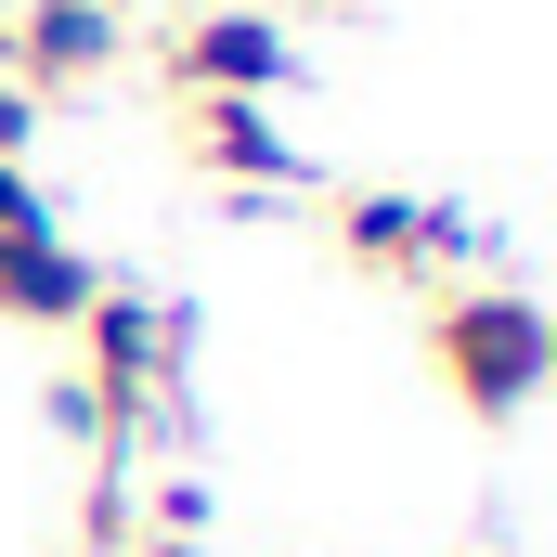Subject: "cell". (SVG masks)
<instances>
[{"label":"cell","mask_w":557,"mask_h":557,"mask_svg":"<svg viewBox=\"0 0 557 557\" xmlns=\"http://www.w3.org/2000/svg\"><path fill=\"white\" fill-rule=\"evenodd\" d=\"M182 143H195V169H208L221 195H298V182H311L298 143L273 131V104H182Z\"/></svg>","instance_id":"8992f818"},{"label":"cell","mask_w":557,"mask_h":557,"mask_svg":"<svg viewBox=\"0 0 557 557\" xmlns=\"http://www.w3.org/2000/svg\"><path fill=\"white\" fill-rule=\"evenodd\" d=\"M117 557H195V545H182V532H131Z\"/></svg>","instance_id":"30bf717a"},{"label":"cell","mask_w":557,"mask_h":557,"mask_svg":"<svg viewBox=\"0 0 557 557\" xmlns=\"http://www.w3.org/2000/svg\"><path fill=\"white\" fill-rule=\"evenodd\" d=\"M26 156H39V104L0 78V169H26Z\"/></svg>","instance_id":"9c48e42d"},{"label":"cell","mask_w":557,"mask_h":557,"mask_svg":"<svg viewBox=\"0 0 557 557\" xmlns=\"http://www.w3.org/2000/svg\"><path fill=\"white\" fill-rule=\"evenodd\" d=\"M324 234H337L350 273H376V285H454L467 260H493V234L454 195H403V182H337L324 195Z\"/></svg>","instance_id":"3957f363"},{"label":"cell","mask_w":557,"mask_h":557,"mask_svg":"<svg viewBox=\"0 0 557 557\" xmlns=\"http://www.w3.org/2000/svg\"><path fill=\"white\" fill-rule=\"evenodd\" d=\"M52 221V195H39V169H0V234H39Z\"/></svg>","instance_id":"ba28073f"},{"label":"cell","mask_w":557,"mask_h":557,"mask_svg":"<svg viewBox=\"0 0 557 557\" xmlns=\"http://www.w3.org/2000/svg\"><path fill=\"white\" fill-rule=\"evenodd\" d=\"M428 376L467 403V416H519L532 389L557 376V324H545V298L532 285H493V273H454V285H428Z\"/></svg>","instance_id":"6da1fadb"},{"label":"cell","mask_w":557,"mask_h":557,"mask_svg":"<svg viewBox=\"0 0 557 557\" xmlns=\"http://www.w3.org/2000/svg\"><path fill=\"white\" fill-rule=\"evenodd\" d=\"M324 13H350V0H324Z\"/></svg>","instance_id":"8fae6325"},{"label":"cell","mask_w":557,"mask_h":557,"mask_svg":"<svg viewBox=\"0 0 557 557\" xmlns=\"http://www.w3.org/2000/svg\"><path fill=\"white\" fill-rule=\"evenodd\" d=\"M117 52H131V13L117 0H13L0 13V78L26 104H65V91L117 78Z\"/></svg>","instance_id":"277c9868"},{"label":"cell","mask_w":557,"mask_h":557,"mask_svg":"<svg viewBox=\"0 0 557 557\" xmlns=\"http://www.w3.org/2000/svg\"><path fill=\"white\" fill-rule=\"evenodd\" d=\"M156 65H169V91H182V104H273L285 78H298L285 26H273V13H247V0H234V13H182Z\"/></svg>","instance_id":"5b68a950"},{"label":"cell","mask_w":557,"mask_h":557,"mask_svg":"<svg viewBox=\"0 0 557 557\" xmlns=\"http://www.w3.org/2000/svg\"><path fill=\"white\" fill-rule=\"evenodd\" d=\"M78 389H91L104 441L131 454L143 428L182 403V298H156V285H91V311H78Z\"/></svg>","instance_id":"7a4b0ae2"},{"label":"cell","mask_w":557,"mask_h":557,"mask_svg":"<svg viewBox=\"0 0 557 557\" xmlns=\"http://www.w3.org/2000/svg\"><path fill=\"white\" fill-rule=\"evenodd\" d=\"M91 260L39 221V234H0V324H39V337H78V311H91Z\"/></svg>","instance_id":"52a82bcc"}]
</instances>
